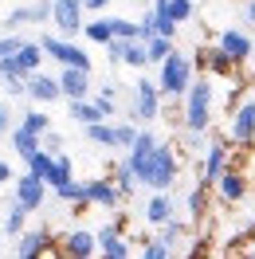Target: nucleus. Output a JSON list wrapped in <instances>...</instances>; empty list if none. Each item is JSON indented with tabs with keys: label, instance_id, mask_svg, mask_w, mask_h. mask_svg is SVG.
<instances>
[{
	"label": "nucleus",
	"instance_id": "f257e3e1",
	"mask_svg": "<svg viewBox=\"0 0 255 259\" xmlns=\"http://www.w3.org/2000/svg\"><path fill=\"white\" fill-rule=\"evenodd\" d=\"M192 71H196V63L173 48L157 63V87H161V95H165V98H185V95H189V87H192V79H196Z\"/></svg>",
	"mask_w": 255,
	"mask_h": 259
},
{
	"label": "nucleus",
	"instance_id": "f03ea898",
	"mask_svg": "<svg viewBox=\"0 0 255 259\" xmlns=\"http://www.w3.org/2000/svg\"><path fill=\"white\" fill-rule=\"evenodd\" d=\"M177 173H181V153H177V146L157 142L153 157H149L145 169L138 173V185H145V189H173Z\"/></svg>",
	"mask_w": 255,
	"mask_h": 259
},
{
	"label": "nucleus",
	"instance_id": "7ed1b4c3",
	"mask_svg": "<svg viewBox=\"0 0 255 259\" xmlns=\"http://www.w3.org/2000/svg\"><path fill=\"white\" fill-rule=\"evenodd\" d=\"M212 102H216L212 75L192 79L189 95H185V130H192V134H208V126H212Z\"/></svg>",
	"mask_w": 255,
	"mask_h": 259
},
{
	"label": "nucleus",
	"instance_id": "20e7f679",
	"mask_svg": "<svg viewBox=\"0 0 255 259\" xmlns=\"http://www.w3.org/2000/svg\"><path fill=\"white\" fill-rule=\"evenodd\" d=\"M224 142H228V146H236V149L255 146V95H251V91L232 106L228 126H224Z\"/></svg>",
	"mask_w": 255,
	"mask_h": 259
},
{
	"label": "nucleus",
	"instance_id": "39448f33",
	"mask_svg": "<svg viewBox=\"0 0 255 259\" xmlns=\"http://www.w3.org/2000/svg\"><path fill=\"white\" fill-rule=\"evenodd\" d=\"M39 44H44V55H48V59H55L59 67H82V71H95L91 55H87L79 44H71L67 35H44Z\"/></svg>",
	"mask_w": 255,
	"mask_h": 259
},
{
	"label": "nucleus",
	"instance_id": "423d86ee",
	"mask_svg": "<svg viewBox=\"0 0 255 259\" xmlns=\"http://www.w3.org/2000/svg\"><path fill=\"white\" fill-rule=\"evenodd\" d=\"M228 169H232V146H228L224 138L208 142V149L200 153V181L212 189V185H216V181H220Z\"/></svg>",
	"mask_w": 255,
	"mask_h": 259
},
{
	"label": "nucleus",
	"instance_id": "0eeeda50",
	"mask_svg": "<svg viewBox=\"0 0 255 259\" xmlns=\"http://www.w3.org/2000/svg\"><path fill=\"white\" fill-rule=\"evenodd\" d=\"M161 87L153 79H138V87H134V110H130V118L134 122H153V118H161Z\"/></svg>",
	"mask_w": 255,
	"mask_h": 259
},
{
	"label": "nucleus",
	"instance_id": "6e6552de",
	"mask_svg": "<svg viewBox=\"0 0 255 259\" xmlns=\"http://www.w3.org/2000/svg\"><path fill=\"white\" fill-rule=\"evenodd\" d=\"M216 44L228 51V59H232L236 67L251 63V55H255V35H251V32H243V28H220Z\"/></svg>",
	"mask_w": 255,
	"mask_h": 259
},
{
	"label": "nucleus",
	"instance_id": "1a4fd4ad",
	"mask_svg": "<svg viewBox=\"0 0 255 259\" xmlns=\"http://www.w3.org/2000/svg\"><path fill=\"white\" fill-rule=\"evenodd\" d=\"M82 12H87L82 0H51V20H55V28H59L67 39L82 32Z\"/></svg>",
	"mask_w": 255,
	"mask_h": 259
},
{
	"label": "nucleus",
	"instance_id": "9d476101",
	"mask_svg": "<svg viewBox=\"0 0 255 259\" xmlns=\"http://www.w3.org/2000/svg\"><path fill=\"white\" fill-rule=\"evenodd\" d=\"M59 255H67V259H91V255H98V232H87V228L67 232L63 243H59Z\"/></svg>",
	"mask_w": 255,
	"mask_h": 259
},
{
	"label": "nucleus",
	"instance_id": "9b49d317",
	"mask_svg": "<svg viewBox=\"0 0 255 259\" xmlns=\"http://www.w3.org/2000/svg\"><path fill=\"white\" fill-rule=\"evenodd\" d=\"M16 200L28 212H39V208H44V200H48V181L35 177V173H24V177L16 181Z\"/></svg>",
	"mask_w": 255,
	"mask_h": 259
},
{
	"label": "nucleus",
	"instance_id": "f8f14e48",
	"mask_svg": "<svg viewBox=\"0 0 255 259\" xmlns=\"http://www.w3.org/2000/svg\"><path fill=\"white\" fill-rule=\"evenodd\" d=\"M126 196L118 193V185H114V177H95L87 181V204H95V208H118Z\"/></svg>",
	"mask_w": 255,
	"mask_h": 259
},
{
	"label": "nucleus",
	"instance_id": "ddd939ff",
	"mask_svg": "<svg viewBox=\"0 0 255 259\" xmlns=\"http://www.w3.org/2000/svg\"><path fill=\"white\" fill-rule=\"evenodd\" d=\"M16 255H20V259L55 255V251H51V232H48V228H35V232H20V236H16Z\"/></svg>",
	"mask_w": 255,
	"mask_h": 259
},
{
	"label": "nucleus",
	"instance_id": "4468645a",
	"mask_svg": "<svg viewBox=\"0 0 255 259\" xmlns=\"http://www.w3.org/2000/svg\"><path fill=\"white\" fill-rule=\"evenodd\" d=\"M212 189H216V196H220L224 204H243V200H247V173L228 169V173H224Z\"/></svg>",
	"mask_w": 255,
	"mask_h": 259
},
{
	"label": "nucleus",
	"instance_id": "2eb2a0df",
	"mask_svg": "<svg viewBox=\"0 0 255 259\" xmlns=\"http://www.w3.org/2000/svg\"><path fill=\"white\" fill-rule=\"evenodd\" d=\"M98 255L102 259H130L134 255V247L126 243V236H122L118 224H106L102 232H98Z\"/></svg>",
	"mask_w": 255,
	"mask_h": 259
},
{
	"label": "nucleus",
	"instance_id": "dca6fc26",
	"mask_svg": "<svg viewBox=\"0 0 255 259\" xmlns=\"http://www.w3.org/2000/svg\"><path fill=\"white\" fill-rule=\"evenodd\" d=\"M59 91L63 98H91V71H82V67H63V75H59Z\"/></svg>",
	"mask_w": 255,
	"mask_h": 259
},
{
	"label": "nucleus",
	"instance_id": "f3484780",
	"mask_svg": "<svg viewBox=\"0 0 255 259\" xmlns=\"http://www.w3.org/2000/svg\"><path fill=\"white\" fill-rule=\"evenodd\" d=\"M177 216V200L165 189H157V193L145 200V224H153V228H161L165 220H173Z\"/></svg>",
	"mask_w": 255,
	"mask_h": 259
},
{
	"label": "nucleus",
	"instance_id": "a211bd4d",
	"mask_svg": "<svg viewBox=\"0 0 255 259\" xmlns=\"http://www.w3.org/2000/svg\"><path fill=\"white\" fill-rule=\"evenodd\" d=\"M28 98H32V102H55V98H63L59 79H51V75H44V71L28 75Z\"/></svg>",
	"mask_w": 255,
	"mask_h": 259
},
{
	"label": "nucleus",
	"instance_id": "6ab92c4d",
	"mask_svg": "<svg viewBox=\"0 0 255 259\" xmlns=\"http://www.w3.org/2000/svg\"><path fill=\"white\" fill-rule=\"evenodd\" d=\"M149 8H153L157 16L177 20V24H189V20L196 16V4H192V0H153Z\"/></svg>",
	"mask_w": 255,
	"mask_h": 259
},
{
	"label": "nucleus",
	"instance_id": "aec40b11",
	"mask_svg": "<svg viewBox=\"0 0 255 259\" xmlns=\"http://www.w3.org/2000/svg\"><path fill=\"white\" fill-rule=\"evenodd\" d=\"M44 20H51V0H39V4H28V8L8 12V28H20V24H44Z\"/></svg>",
	"mask_w": 255,
	"mask_h": 259
},
{
	"label": "nucleus",
	"instance_id": "412c9836",
	"mask_svg": "<svg viewBox=\"0 0 255 259\" xmlns=\"http://www.w3.org/2000/svg\"><path fill=\"white\" fill-rule=\"evenodd\" d=\"M87 138L102 149H118V126H110V118H98V122H87Z\"/></svg>",
	"mask_w": 255,
	"mask_h": 259
},
{
	"label": "nucleus",
	"instance_id": "4be33fe9",
	"mask_svg": "<svg viewBox=\"0 0 255 259\" xmlns=\"http://www.w3.org/2000/svg\"><path fill=\"white\" fill-rule=\"evenodd\" d=\"M67 181H75V165H71V157L59 149V153H55V165H51V173H48V189L55 193V189H63Z\"/></svg>",
	"mask_w": 255,
	"mask_h": 259
},
{
	"label": "nucleus",
	"instance_id": "5701e85b",
	"mask_svg": "<svg viewBox=\"0 0 255 259\" xmlns=\"http://www.w3.org/2000/svg\"><path fill=\"white\" fill-rule=\"evenodd\" d=\"M67 110H71V118H75L79 126H87V122H98V118H106V114L98 110L95 98H71V106H67Z\"/></svg>",
	"mask_w": 255,
	"mask_h": 259
},
{
	"label": "nucleus",
	"instance_id": "b1692460",
	"mask_svg": "<svg viewBox=\"0 0 255 259\" xmlns=\"http://www.w3.org/2000/svg\"><path fill=\"white\" fill-rule=\"evenodd\" d=\"M16 63H20L24 75H35L39 63H44V44H28V39H24V48L16 51Z\"/></svg>",
	"mask_w": 255,
	"mask_h": 259
},
{
	"label": "nucleus",
	"instance_id": "393cba45",
	"mask_svg": "<svg viewBox=\"0 0 255 259\" xmlns=\"http://www.w3.org/2000/svg\"><path fill=\"white\" fill-rule=\"evenodd\" d=\"M82 35H87V39H91V44H102V48H106V44H110V39H114L110 16H98V20H87V24H82Z\"/></svg>",
	"mask_w": 255,
	"mask_h": 259
},
{
	"label": "nucleus",
	"instance_id": "a878e982",
	"mask_svg": "<svg viewBox=\"0 0 255 259\" xmlns=\"http://www.w3.org/2000/svg\"><path fill=\"white\" fill-rule=\"evenodd\" d=\"M24 165H28V173H35V177H44V181H48L51 165H55V153L39 146V149H35V153H28V157H24Z\"/></svg>",
	"mask_w": 255,
	"mask_h": 259
},
{
	"label": "nucleus",
	"instance_id": "bb28decb",
	"mask_svg": "<svg viewBox=\"0 0 255 259\" xmlns=\"http://www.w3.org/2000/svg\"><path fill=\"white\" fill-rule=\"evenodd\" d=\"M157 236H161V240H165V243H169V247L177 251V247H185V240H189V228H185V224H181V220L173 216V220H165V224H161Z\"/></svg>",
	"mask_w": 255,
	"mask_h": 259
},
{
	"label": "nucleus",
	"instance_id": "cd10ccee",
	"mask_svg": "<svg viewBox=\"0 0 255 259\" xmlns=\"http://www.w3.org/2000/svg\"><path fill=\"white\" fill-rule=\"evenodd\" d=\"M12 149H16V157H28V153H35L39 149V134H32V130L16 126L12 130Z\"/></svg>",
	"mask_w": 255,
	"mask_h": 259
},
{
	"label": "nucleus",
	"instance_id": "c85d7f7f",
	"mask_svg": "<svg viewBox=\"0 0 255 259\" xmlns=\"http://www.w3.org/2000/svg\"><path fill=\"white\" fill-rule=\"evenodd\" d=\"M122 67H134V71H145V67H149L145 39H130V44H126V59H122Z\"/></svg>",
	"mask_w": 255,
	"mask_h": 259
},
{
	"label": "nucleus",
	"instance_id": "c756f323",
	"mask_svg": "<svg viewBox=\"0 0 255 259\" xmlns=\"http://www.w3.org/2000/svg\"><path fill=\"white\" fill-rule=\"evenodd\" d=\"M114 185H118V193H122V196H134V193H138V177H134V169L126 165V157L114 165Z\"/></svg>",
	"mask_w": 255,
	"mask_h": 259
},
{
	"label": "nucleus",
	"instance_id": "7c9ffc66",
	"mask_svg": "<svg viewBox=\"0 0 255 259\" xmlns=\"http://www.w3.org/2000/svg\"><path fill=\"white\" fill-rule=\"evenodd\" d=\"M204 208H208V185L200 181V185H196V189L189 193V216L196 220V224L204 220Z\"/></svg>",
	"mask_w": 255,
	"mask_h": 259
},
{
	"label": "nucleus",
	"instance_id": "2f4dec72",
	"mask_svg": "<svg viewBox=\"0 0 255 259\" xmlns=\"http://www.w3.org/2000/svg\"><path fill=\"white\" fill-rule=\"evenodd\" d=\"M24 220H28V208H24L20 200H12V208L4 216V232H8V236H20V232H24Z\"/></svg>",
	"mask_w": 255,
	"mask_h": 259
},
{
	"label": "nucleus",
	"instance_id": "473e14b6",
	"mask_svg": "<svg viewBox=\"0 0 255 259\" xmlns=\"http://www.w3.org/2000/svg\"><path fill=\"white\" fill-rule=\"evenodd\" d=\"M145 51H149V63H161V59L173 51V39H169V35H149V39H145Z\"/></svg>",
	"mask_w": 255,
	"mask_h": 259
},
{
	"label": "nucleus",
	"instance_id": "72a5a7b5",
	"mask_svg": "<svg viewBox=\"0 0 255 259\" xmlns=\"http://www.w3.org/2000/svg\"><path fill=\"white\" fill-rule=\"evenodd\" d=\"M20 126H24V130H32V134H39V138H44V134L51 130V118H48L44 110H28V114H24V122H20Z\"/></svg>",
	"mask_w": 255,
	"mask_h": 259
},
{
	"label": "nucleus",
	"instance_id": "f704fd0d",
	"mask_svg": "<svg viewBox=\"0 0 255 259\" xmlns=\"http://www.w3.org/2000/svg\"><path fill=\"white\" fill-rule=\"evenodd\" d=\"M169 255H173V247L161 240V236H157V240H145V243H142V259H169Z\"/></svg>",
	"mask_w": 255,
	"mask_h": 259
},
{
	"label": "nucleus",
	"instance_id": "c9c22d12",
	"mask_svg": "<svg viewBox=\"0 0 255 259\" xmlns=\"http://www.w3.org/2000/svg\"><path fill=\"white\" fill-rule=\"evenodd\" d=\"M126 44H130V39H122V35H114L110 44H106V59L122 67V59H126Z\"/></svg>",
	"mask_w": 255,
	"mask_h": 259
},
{
	"label": "nucleus",
	"instance_id": "e433bc0d",
	"mask_svg": "<svg viewBox=\"0 0 255 259\" xmlns=\"http://www.w3.org/2000/svg\"><path fill=\"white\" fill-rule=\"evenodd\" d=\"M134 138H138L134 118H130V122H118V149H130V146H134Z\"/></svg>",
	"mask_w": 255,
	"mask_h": 259
},
{
	"label": "nucleus",
	"instance_id": "4c0bfd02",
	"mask_svg": "<svg viewBox=\"0 0 255 259\" xmlns=\"http://www.w3.org/2000/svg\"><path fill=\"white\" fill-rule=\"evenodd\" d=\"M20 48H24L20 35H0V59H4V55H16Z\"/></svg>",
	"mask_w": 255,
	"mask_h": 259
},
{
	"label": "nucleus",
	"instance_id": "58836bf2",
	"mask_svg": "<svg viewBox=\"0 0 255 259\" xmlns=\"http://www.w3.org/2000/svg\"><path fill=\"white\" fill-rule=\"evenodd\" d=\"M39 146H44V149H51V153H59V149H63V138H59L55 130H48V134L39 138Z\"/></svg>",
	"mask_w": 255,
	"mask_h": 259
},
{
	"label": "nucleus",
	"instance_id": "ea45409f",
	"mask_svg": "<svg viewBox=\"0 0 255 259\" xmlns=\"http://www.w3.org/2000/svg\"><path fill=\"white\" fill-rule=\"evenodd\" d=\"M177 28H181L177 20H169V16H157V35H169V39H173V35H177Z\"/></svg>",
	"mask_w": 255,
	"mask_h": 259
},
{
	"label": "nucleus",
	"instance_id": "a19ab883",
	"mask_svg": "<svg viewBox=\"0 0 255 259\" xmlns=\"http://www.w3.org/2000/svg\"><path fill=\"white\" fill-rule=\"evenodd\" d=\"M8 122H12V110H8V106H4V102H0V138H4V134H8Z\"/></svg>",
	"mask_w": 255,
	"mask_h": 259
},
{
	"label": "nucleus",
	"instance_id": "79ce46f5",
	"mask_svg": "<svg viewBox=\"0 0 255 259\" xmlns=\"http://www.w3.org/2000/svg\"><path fill=\"white\" fill-rule=\"evenodd\" d=\"M82 4H87V12H106L110 0H82Z\"/></svg>",
	"mask_w": 255,
	"mask_h": 259
},
{
	"label": "nucleus",
	"instance_id": "37998d69",
	"mask_svg": "<svg viewBox=\"0 0 255 259\" xmlns=\"http://www.w3.org/2000/svg\"><path fill=\"white\" fill-rule=\"evenodd\" d=\"M8 181H12V165H8V161H0V189H4Z\"/></svg>",
	"mask_w": 255,
	"mask_h": 259
},
{
	"label": "nucleus",
	"instance_id": "c03bdc74",
	"mask_svg": "<svg viewBox=\"0 0 255 259\" xmlns=\"http://www.w3.org/2000/svg\"><path fill=\"white\" fill-rule=\"evenodd\" d=\"M247 20L255 24V0H247Z\"/></svg>",
	"mask_w": 255,
	"mask_h": 259
},
{
	"label": "nucleus",
	"instance_id": "a18cd8bd",
	"mask_svg": "<svg viewBox=\"0 0 255 259\" xmlns=\"http://www.w3.org/2000/svg\"><path fill=\"white\" fill-rule=\"evenodd\" d=\"M251 82H255V55H251Z\"/></svg>",
	"mask_w": 255,
	"mask_h": 259
},
{
	"label": "nucleus",
	"instance_id": "49530a36",
	"mask_svg": "<svg viewBox=\"0 0 255 259\" xmlns=\"http://www.w3.org/2000/svg\"><path fill=\"white\" fill-rule=\"evenodd\" d=\"M145 4H153V0H145Z\"/></svg>",
	"mask_w": 255,
	"mask_h": 259
}]
</instances>
